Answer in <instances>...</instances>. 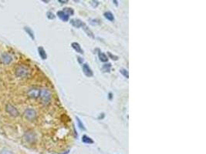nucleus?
I'll return each instance as SVG.
<instances>
[{"label":"nucleus","instance_id":"f257e3e1","mask_svg":"<svg viewBox=\"0 0 206 154\" xmlns=\"http://www.w3.org/2000/svg\"><path fill=\"white\" fill-rule=\"evenodd\" d=\"M15 74L19 78H22V79L27 78L30 74V69L27 66L20 65L15 68Z\"/></svg>","mask_w":206,"mask_h":154},{"label":"nucleus","instance_id":"f03ea898","mask_svg":"<svg viewBox=\"0 0 206 154\" xmlns=\"http://www.w3.org/2000/svg\"><path fill=\"white\" fill-rule=\"evenodd\" d=\"M40 98L41 99L42 103L44 105H47L50 102L51 92L47 89H40Z\"/></svg>","mask_w":206,"mask_h":154},{"label":"nucleus","instance_id":"7ed1b4c3","mask_svg":"<svg viewBox=\"0 0 206 154\" xmlns=\"http://www.w3.org/2000/svg\"><path fill=\"white\" fill-rule=\"evenodd\" d=\"M6 112H8L10 116H12V117H16L20 115V112H19L17 109H16L15 106H13V105H11V104H7L6 106Z\"/></svg>","mask_w":206,"mask_h":154},{"label":"nucleus","instance_id":"20e7f679","mask_svg":"<svg viewBox=\"0 0 206 154\" xmlns=\"http://www.w3.org/2000/svg\"><path fill=\"white\" fill-rule=\"evenodd\" d=\"M24 117L28 120H33L36 117V112L33 109H27L24 112Z\"/></svg>","mask_w":206,"mask_h":154},{"label":"nucleus","instance_id":"39448f33","mask_svg":"<svg viewBox=\"0 0 206 154\" xmlns=\"http://www.w3.org/2000/svg\"><path fill=\"white\" fill-rule=\"evenodd\" d=\"M27 95L29 96V97H30L32 99H37L40 97V89L38 88H35V87L31 88L27 92Z\"/></svg>","mask_w":206,"mask_h":154},{"label":"nucleus","instance_id":"423d86ee","mask_svg":"<svg viewBox=\"0 0 206 154\" xmlns=\"http://www.w3.org/2000/svg\"><path fill=\"white\" fill-rule=\"evenodd\" d=\"M24 138L25 140L28 142L29 143H35L36 139L35 132H33V131H27L24 134Z\"/></svg>","mask_w":206,"mask_h":154},{"label":"nucleus","instance_id":"0eeeda50","mask_svg":"<svg viewBox=\"0 0 206 154\" xmlns=\"http://www.w3.org/2000/svg\"><path fill=\"white\" fill-rule=\"evenodd\" d=\"M0 59H1V61L3 63L6 64V65L9 64L13 61V57L9 54H8V53H3V54H2Z\"/></svg>","mask_w":206,"mask_h":154},{"label":"nucleus","instance_id":"6e6552de","mask_svg":"<svg viewBox=\"0 0 206 154\" xmlns=\"http://www.w3.org/2000/svg\"><path fill=\"white\" fill-rule=\"evenodd\" d=\"M82 68H83V73H84V74H85V75L87 76H88V77L93 76V75H94V73H93V71H92V69H90V67L89 66V65H88L87 63L83 64V66H82Z\"/></svg>","mask_w":206,"mask_h":154},{"label":"nucleus","instance_id":"1a4fd4ad","mask_svg":"<svg viewBox=\"0 0 206 154\" xmlns=\"http://www.w3.org/2000/svg\"><path fill=\"white\" fill-rule=\"evenodd\" d=\"M57 15L64 22H67L69 20V17H70V15L68 14H66L64 11H58L57 12Z\"/></svg>","mask_w":206,"mask_h":154},{"label":"nucleus","instance_id":"9d476101","mask_svg":"<svg viewBox=\"0 0 206 154\" xmlns=\"http://www.w3.org/2000/svg\"><path fill=\"white\" fill-rule=\"evenodd\" d=\"M71 46L73 47V49H74L77 53H80V54H83V50L82 49L80 45L78 42H73L71 44Z\"/></svg>","mask_w":206,"mask_h":154},{"label":"nucleus","instance_id":"9b49d317","mask_svg":"<svg viewBox=\"0 0 206 154\" xmlns=\"http://www.w3.org/2000/svg\"><path fill=\"white\" fill-rule=\"evenodd\" d=\"M70 23L73 26L76 28H80V27H82L83 26V22H81L80 19H71L70 20Z\"/></svg>","mask_w":206,"mask_h":154},{"label":"nucleus","instance_id":"f8f14e48","mask_svg":"<svg viewBox=\"0 0 206 154\" xmlns=\"http://www.w3.org/2000/svg\"><path fill=\"white\" fill-rule=\"evenodd\" d=\"M38 52H39V55H40V56L41 57L42 60H46L47 55H46V51H45V49H44L42 46H40V47L38 48Z\"/></svg>","mask_w":206,"mask_h":154},{"label":"nucleus","instance_id":"ddd939ff","mask_svg":"<svg viewBox=\"0 0 206 154\" xmlns=\"http://www.w3.org/2000/svg\"><path fill=\"white\" fill-rule=\"evenodd\" d=\"M82 142L84 143H87V144H92V143H94V141H93L92 139L87 137V136H86V135L83 136V137H82Z\"/></svg>","mask_w":206,"mask_h":154},{"label":"nucleus","instance_id":"4468645a","mask_svg":"<svg viewBox=\"0 0 206 154\" xmlns=\"http://www.w3.org/2000/svg\"><path fill=\"white\" fill-rule=\"evenodd\" d=\"M98 55H99V59H100V60H101V62H106L108 61V57L106 55V54H104L103 53L99 52Z\"/></svg>","mask_w":206,"mask_h":154},{"label":"nucleus","instance_id":"2eb2a0df","mask_svg":"<svg viewBox=\"0 0 206 154\" xmlns=\"http://www.w3.org/2000/svg\"><path fill=\"white\" fill-rule=\"evenodd\" d=\"M103 15H104V17H105L107 19L110 20V21H111V22L114 21V15H113L112 12H106Z\"/></svg>","mask_w":206,"mask_h":154},{"label":"nucleus","instance_id":"dca6fc26","mask_svg":"<svg viewBox=\"0 0 206 154\" xmlns=\"http://www.w3.org/2000/svg\"><path fill=\"white\" fill-rule=\"evenodd\" d=\"M24 29H25V31L27 32V34H28L29 36L31 37V39L33 40H35V36H34V33H33V30L30 29V28H29V27H25L24 28Z\"/></svg>","mask_w":206,"mask_h":154},{"label":"nucleus","instance_id":"f3484780","mask_svg":"<svg viewBox=\"0 0 206 154\" xmlns=\"http://www.w3.org/2000/svg\"><path fill=\"white\" fill-rule=\"evenodd\" d=\"M110 68H111V64L108 63L103 65V67H102V69H103L104 73H110Z\"/></svg>","mask_w":206,"mask_h":154},{"label":"nucleus","instance_id":"a211bd4d","mask_svg":"<svg viewBox=\"0 0 206 154\" xmlns=\"http://www.w3.org/2000/svg\"><path fill=\"white\" fill-rule=\"evenodd\" d=\"M82 27H83V29H84V31H85L86 33H87V35H89V36H90L91 38H94V34H93L92 32H91V31H90V29H88L87 26H86L85 24H83V26Z\"/></svg>","mask_w":206,"mask_h":154},{"label":"nucleus","instance_id":"6ab92c4d","mask_svg":"<svg viewBox=\"0 0 206 154\" xmlns=\"http://www.w3.org/2000/svg\"><path fill=\"white\" fill-rule=\"evenodd\" d=\"M63 11L65 12H66V14H68L69 15H73V14H74V11H73V9H71V8H64Z\"/></svg>","mask_w":206,"mask_h":154},{"label":"nucleus","instance_id":"aec40b11","mask_svg":"<svg viewBox=\"0 0 206 154\" xmlns=\"http://www.w3.org/2000/svg\"><path fill=\"white\" fill-rule=\"evenodd\" d=\"M120 72H121V73L124 76H125L126 78H129V73H128V71H127V69H121Z\"/></svg>","mask_w":206,"mask_h":154},{"label":"nucleus","instance_id":"412c9836","mask_svg":"<svg viewBox=\"0 0 206 154\" xmlns=\"http://www.w3.org/2000/svg\"><path fill=\"white\" fill-rule=\"evenodd\" d=\"M77 123H78V126H79V127L81 129V130H85V127H84V126H83V124L82 123L81 120L80 119L79 117H77Z\"/></svg>","mask_w":206,"mask_h":154},{"label":"nucleus","instance_id":"4be33fe9","mask_svg":"<svg viewBox=\"0 0 206 154\" xmlns=\"http://www.w3.org/2000/svg\"><path fill=\"white\" fill-rule=\"evenodd\" d=\"M108 55H109V57H110V59H112V60H114V61H117V60H118V56L113 55V54H112L111 53H110V52H108Z\"/></svg>","mask_w":206,"mask_h":154},{"label":"nucleus","instance_id":"5701e85b","mask_svg":"<svg viewBox=\"0 0 206 154\" xmlns=\"http://www.w3.org/2000/svg\"><path fill=\"white\" fill-rule=\"evenodd\" d=\"M0 154H13V153L12 152L11 150H7V149H3V150L0 152Z\"/></svg>","mask_w":206,"mask_h":154},{"label":"nucleus","instance_id":"b1692460","mask_svg":"<svg viewBox=\"0 0 206 154\" xmlns=\"http://www.w3.org/2000/svg\"><path fill=\"white\" fill-rule=\"evenodd\" d=\"M47 18H48L49 19H55V15H54V14L52 12H47Z\"/></svg>","mask_w":206,"mask_h":154},{"label":"nucleus","instance_id":"393cba45","mask_svg":"<svg viewBox=\"0 0 206 154\" xmlns=\"http://www.w3.org/2000/svg\"><path fill=\"white\" fill-rule=\"evenodd\" d=\"M91 2H92V6L94 7H96L99 4H100V3H99V2H97V1H92Z\"/></svg>","mask_w":206,"mask_h":154},{"label":"nucleus","instance_id":"a878e982","mask_svg":"<svg viewBox=\"0 0 206 154\" xmlns=\"http://www.w3.org/2000/svg\"><path fill=\"white\" fill-rule=\"evenodd\" d=\"M59 2H62V3H66V2H68V1H67V0H65V1H62V0H59Z\"/></svg>","mask_w":206,"mask_h":154},{"label":"nucleus","instance_id":"bb28decb","mask_svg":"<svg viewBox=\"0 0 206 154\" xmlns=\"http://www.w3.org/2000/svg\"><path fill=\"white\" fill-rule=\"evenodd\" d=\"M113 2H114V4L116 5V6H117V5H118V3H117V1H116V0H114V1H113Z\"/></svg>","mask_w":206,"mask_h":154},{"label":"nucleus","instance_id":"cd10ccee","mask_svg":"<svg viewBox=\"0 0 206 154\" xmlns=\"http://www.w3.org/2000/svg\"><path fill=\"white\" fill-rule=\"evenodd\" d=\"M68 153H69V150H68V151H66V153H61V154H67Z\"/></svg>","mask_w":206,"mask_h":154},{"label":"nucleus","instance_id":"c85d7f7f","mask_svg":"<svg viewBox=\"0 0 206 154\" xmlns=\"http://www.w3.org/2000/svg\"><path fill=\"white\" fill-rule=\"evenodd\" d=\"M109 96H110V99H111V98H112V94H111V93H110V94H109Z\"/></svg>","mask_w":206,"mask_h":154}]
</instances>
